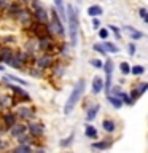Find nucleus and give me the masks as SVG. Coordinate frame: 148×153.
Segmentation results:
<instances>
[{"mask_svg":"<svg viewBox=\"0 0 148 153\" xmlns=\"http://www.w3.org/2000/svg\"><path fill=\"white\" fill-rule=\"evenodd\" d=\"M84 88H86V81L83 78L76 81V85L73 86V89H72L69 99H67V102L64 105V115H70V112L75 108V105L80 102L81 96H83V93H84Z\"/></svg>","mask_w":148,"mask_h":153,"instance_id":"f257e3e1","label":"nucleus"},{"mask_svg":"<svg viewBox=\"0 0 148 153\" xmlns=\"http://www.w3.org/2000/svg\"><path fill=\"white\" fill-rule=\"evenodd\" d=\"M67 21H69L70 43H72V46H75L76 42H78V26H80V21H78V11L75 10L73 5H69V7H67Z\"/></svg>","mask_w":148,"mask_h":153,"instance_id":"f03ea898","label":"nucleus"},{"mask_svg":"<svg viewBox=\"0 0 148 153\" xmlns=\"http://www.w3.org/2000/svg\"><path fill=\"white\" fill-rule=\"evenodd\" d=\"M29 59V53H22V51H14L13 57L8 61V67H13V69H21L22 64H26V61Z\"/></svg>","mask_w":148,"mask_h":153,"instance_id":"7ed1b4c3","label":"nucleus"},{"mask_svg":"<svg viewBox=\"0 0 148 153\" xmlns=\"http://www.w3.org/2000/svg\"><path fill=\"white\" fill-rule=\"evenodd\" d=\"M51 30H54L57 35H64L65 30H64V26H62V19L57 13V10H51Z\"/></svg>","mask_w":148,"mask_h":153,"instance_id":"20e7f679","label":"nucleus"},{"mask_svg":"<svg viewBox=\"0 0 148 153\" xmlns=\"http://www.w3.org/2000/svg\"><path fill=\"white\" fill-rule=\"evenodd\" d=\"M27 131H29V134H30L32 137H41L43 132H45V129H43L41 123H30L27 126Z\"/></svg>","mask_w":148,"mask_h":153,"instance_id":"39448f33","label":"nucleus"},{"mask_svg":"<svg viewBox=\"0 0 148 153\" xmlns=\"http://www.w3.org/2000/svg\"><path fill=\"white\" fill-rule=\"evenodd\" d=\"M51 64H53V57L48 54V53H46V54H43V56H40L35 61V67H38V69H41V70L43 69H48Z\"/></svg>","mask_w":148,"mask_h":153,"instance_id":"423d86ee","label":"nucleus"},{"mask_svg":"<svg viewBox=\"0 0 148 153\" xmlns=\"http://www.w3.org/2000/svg\"><path fill=\"white\" fill-rule=\"evenodd\" d=\"M10 83V81H8ZM10 89H11V93H13V96H19L21 99H24V100H30V96H29V93L26 89H22L21 86H16V85H11L10 83Z\"/></svg>","mask_w":148,"mask_h":153,"instance_id":"0eeeda50","label":"nucleus"},{"mask_svg":"<svg viewBox=\"0 0 148 153\" xmlns=\"http://www.w3.org/2000/svg\"><path fill=\"white\" fill-rule=\"evenodd\" d=\"M16 118H18V113H14V112H7V113H3V124L7 128H13V124H16Z\"/></svg>","mask_w":148,"mask_h":153,"instance_id":"6e6552de","label":"nucleus"},{"mask_svg":"<svg viewBox=\"0 0 148 153\" xmlns=\"http://www.w3.org/2000/svg\"><path fill=\"white\" fill-rule=\"evenodd\" d=\"M16 113H18V117L22 118V120H30L33 117V110L30 107H26V105H21Z\"/></svg>","mask_w":148,"mask_h":153,"instance_id":"1a4fd4ad","label":"nucleus"},{"mask_svg":"<svg viewBox=\"0 0 148 153\" xmlns=\"http://www.w3.org/2000/svg\"><path fill=\"white\" fill-rule=\"evenodd\" d=\"M147 89H148V83H140V85H137L135 88H132V93H131L132 100H135L138 96H142Z\"/></svg>","mask_w":148,"mask_h":153,"instance_id":"9d476101","label":"nucleus"},{"mask_svg":"<svg viewBox=\"0 0 148 153\" xmlns=\"http://www.w3.org/2000/svg\"><path fill=\"white\" fill-rule=\"evenodd\" d=\"M14 51L11 48H2L0 50V62H5V64H8V61L13 57Z\"/></svg>","mask_w":148,"mask_h":153,"instance_id":"9b49d317","label":"nucleus"},{"mask_svg":"<svg viewBox=\"0 0 148 153\" xmlns=\"http://www.w3.org/2000/svg\"><path fill=\"white\" fill-rule=\"evenodd\" d=\"M27 128L24 126V124H13V128H10V134H11L13 137H19L22 136V134H26Z\"/></svg>","mask_w":148,"mask_h":153,"instance_id":"f8f14e48","label":"nucleus"},{"mask_svg":"<svg viewBox=\"0 0 148 153\" xmlns=\"http://www.w3.org/2000/svg\"><path fill=\"white\" fill-rule=\"evenodd\" d=\"M21 11H22V7H21V3H19V2H14V3H11L8 7V14H10V16H13V18H18Z\"/></svg>","mask_w":148,"mask_h":153,"instance_id":"ddd939ff","label":"nucleus"},{"mask_svg":"<svg viewBox=\"0 0 148 153\" xmlns=\"http://www.w3.org/2000/svg\"><path fill=\"white\" fill-rule=\"evenodd\" d=\"M123 29H124V30H126V32L129 33V37L134 38V40H140V38H143V33H142L140 30H137V29L131 27V26H124Z\"/></svg>","mask_w":148,"mask_h":153,"instance_id":"4468645a","label":"nucleus"},{"mask_svg":"<svg viewBox=\"0 0 148 153\" xmlns=\"http://www.w3.org/2000/svg\"><path fill=\"white\" fill-rule=\"evenodd\" d=\"M107 99H108V102L113 105L115 108H121L123 107V104H124V100L119 97V96H112V94H107Z\"/></svg>","mask_w":148,"mask_h":153,"instance_id":"2eb2a0df","label":"nucleus"},{"mask_svg":"<svg viewBox=\"0 0 148 153\" xmlns=\"http://www.w3.org/2000/svg\"><path fill=\"white\" fill-rule=\"evenodd\" d=\"M102 89H104V80L100 78V76H95V78L92 80V93L99 94Z\"/></svg>","mask_w":148,"mask_h":153,"instance_id":"dca6fc26","label":"nucleus"},{"mask_svg":"<svg viewBox=\"0 0 148 153\" xmlns=\"http://www.w3.org/2000/svg\"><path fill=\"white\" fill-rule=\"evenodd\" d=\"M99 108H100V105L99 104H95V105H92L89 110H88V113H86V120L88 121H92V120L97 117V112H99Z\"/></svg>","mask_w":148,"mask_h":153,"instance_id":"f3484780","label":"nucleus"},{"mask_svg":"<svg viewBox=\"0 0 148 153\" xmlns=\"http://www.w3.org/2000/svg\"><path fill=\"white\" fill-rule=\"evenodd\" d=\"M54 5H56V10H57V13H59L61 19H65L67 13H65V8H64V2H62V0H54Z\"/></svg>","mask_w":148,"mask_h":153,"instance_id":"a211bd4d","label":"nucleus"},{"mask_svg":"<svg viewBox=\"0 0 148 153\" xmlns=\"http://www.w3.org/2000/svg\"><path fill=\"white\" fill-rule=\"evenodd\" d=\"M88 14L92 18H97L102 14V7H99V5H91V7L88 8Z\"/></svg>","mask_w":148,"mask_h":153,"instance_id":"6ab92c4d","label":"nucleus"},{"mask_svg":"<svg viewBox=\"0 0 148 153\" xmlns=\"http://www.w3.org/2000/svg\"><path fill=\"white\" fill-rule=\"evenodd\" d=\"M3 81H14V83H18V85H21V86H27V81H24V80H21V78H18V76H13V75H3Z\"/></svg>","mask_w":148,"mask_h":153,"instance_id":"aec40b11","label":"nucleus"},{"mask_svg":"<svg viewBox=\"0 0 148 153\" xmlns=\"http://www.w3.org/2000/svg\"><path fill=\"white\" fill-rule=\"evenodd\" d=\"M110 145H112V142L104 140V142H94L91 145V148H94V150H107V148H110Z\"/></svg>","mask_w":148,"mask_h":153,"instance_id":"412c9836","label":"nucleus"},{"mask_svg":"<svg viewBox=\"0 0 148 153\" xmlns=\"http://www.w3.org/2000/svg\"><path fill=\"white\" fill-rule=\"evenodd\" d=\"M84 134H86V137H89V139H95L97 137V129L94 126H91V124H86Z\"/></svg>","mask_w":148,"mask_h":153,"instance_id":"4be33fe9","label":"nucleus"},{"mask_svg":"<svg viewBox=\"0 0 148 153\" xmlns=\"http://www.w3.org/2000/svg\"><path fill=\"white\" fill-rule=\"evenodd\" d=\"M102 45H104V48H105L107 53H118L119 51V48L115 45V43H112V42H104Z\"/></svg>","mask_w":148,"mask_h":153,"instance_id":"5701e85b","label":"nucleus"},{"mask_svg":"<svg viewBox=\"0 0 148 153\" xmlns=\"http://www.w3.org/2000/svg\"><path fill=\"white\" fill-rule=\"evenodd\" d=\"M102 126H104V129L107 132H113L115 131V121H112V120H104Z\"/></svg>","mask_w":148,"mask_h":153,"instance_id":"b1692460","label":"nucleus"},{"mask_svg":"<svg viewBox=\"0 0 148 153\" xmlns=\"http://www.w3.org/2000/svg\"><path fill=\"white\" fill-rule=\"evenodd\" d=\"M104 70H105V75L113 74V61L112 59H107V62L104 64Z\"/></svg>","mask_w":148,"mask_h":153,"instance_id":"393cba45","label":"nucleus"},{"mask_svg":"<svg viewBox=\"0 0 148 153\" xmlns=\"http://www.w3.org/2000/svg\"><path fill=\"white\" fill-rule=\"evenodd\" d=\"M119 70H121L123 75H127V74H131V65H129L127 62H121V64H119Z\"/></svg>","mask_w":148,"mask_h":153,"instance_id":"a878e982","label":"nucleus"},{"mask_svg":"<svg viewBox=\"0 0 148 153\" xmlns=\"http://www.w3.org/2000/svg\"><path fill=\"white\" fill-rule=\"evenodd\" d=\"M143 72H145V69H143L142 65H134L131 69V74H134V75H142Z\"/></svg>","mask_w":148,"mask_h":153,"instance_id":"bb28decb","label":"nucleus"},{"mask_svg":"<svg viewBox=\"0 0 148 153\" xmlns=\"http://www.w3.org/2000/svg\"><path fill=\"white\" fill-rule=\"evenodd\" d=\"M32 147L29 143H19V147L16 148V152H30Z\"/></svg>","mask_w":148,"mask_h":153,"instance_id":"cd10ccee","label":"nucleus"},{"mask_svg":"<svg viewBox=\"0 0 148 153\" xmlns=\"http://www.w3.org/2000/svg\"><path fill=\"white\" fill-rule=\"evenodd\" d=\"M119 97H121V99H123V100H124V102H126V104H129V105H132V104H134L132 97H129V96H127L126 93H123V91H121V94H119Z\"/></svg>","mask_w":148,"mask_h":153,"instance_id":"c85d7f7f","label":"nucleus"},{"mask_svg":"<svg viewBox=\"0 0 148 153\" xmlns=\"http://www.w3.org/2000/svg\"><path fill=\"white\" fill-rule=\"evenodd\" d=\"M72 140H73V134H70L67 139H62V142H61V147H69L70 143H72Z\"/></svg>","mask_w":148,"mask_h":153,"instance_id":"c756f323","label":"nucleus"},{"mask_svg":"<svg viewBox=\"0 0 148 153\" xmlns=\"http://www.w3.org/2000/svg\"><path fill=\"white\" fill-rule=\"evenodd\" d=\"M94 51L100 53V54H107V51H105V48H104L102 43H95V45H94Z\"/></svg>","mask_w":148,"mask_h":153,"instance_id":"7c9ffc66","label":"nucleus"},{"mask_svg":"<svg viewBox=\"0 0 148 153\" xmlns=\"http://www.w3.org/2000/svg\"><path fill=\"white\" fill-rule=\"evenodd\" d=\"M108 29L115 33V37H116L118 40H121V32H119V29H118L116 26H108Z\"/></svg>","mask_w":148,"mask_h":153,"instance_id":"2f4dec72","label":"nucleus"},{"mask_svg":"<svg viewBox=\"0 0 148 153\" xmlns=\"http://www.w3.org/2000/svg\"><path fill=\"white\" fill-rule=\"evenodd\" d=\"M18 142L19 143H30V137L26 136V134H22V136L18 137Z\"/></svg>","mask_w":148,"mask_h":153,"instance_id":"473e14b6","label":"nucleus"},{"mask_svg":"<svg viewBox=\"0 0 148 153\" xmlns=\"http://www.w3.org/2000/svg\"><path fill=\"white\" fill-rule=\"evenodd\" d=\"M138 13H140V16H142V19H143V21H145V24H147V26H148V11H147L145 8H140V11H138Z\"/></svg>","mask_w":148,"mask_h":153,"instance_id":"72a5a7b5","label":"nucleus"},{"mask_svg":"<svg viewBox=\"0 0 148 153\" xmlns=\"http://www.w3.org/2000/svg\"><path fill=\"white\" fill-rule=\"evenodd\" d=\"M91 64H92L95 69H100V67H104V64H102V61H100V59H92V61H91Z\"/></svg>","mask_w":148,"mask_h":153,"instance_id":"f704fd0d","label":"nucleus"},{"mask_svg":"<svg viewBox=\"0 0 148 153\" xmlns=\"http://www.w3.org/2000/svg\"><path fill=\"white\" fill-rule=\"evenodd\" d=\"M30 75H33L35 78L41 76V69H38V67H37V69H32V70H30Z\"/></svg>","mask_w":148,"mask_h":153,"instance_id":"c9c22d12","label":"nucleus"},{"mask_svg":"<svg viewBox=\"0 0 148 153\" xmlns=\"http://www.w3.org/2000/svg\"><path fill=\"white\" fill-rule=\"evenodd\" d=\"M99 37L100 38H107L108 37V29H100V30H99Z\"/></svg>","mask_w":148,"mask_h":153,"instance_id":"e433bc0d","label":"nucleus"},{"mask_svg":"<svg viewBox=\"0 0 148 153\" xmlns=\"http://www.w3.org/2000/svg\"><path fill=\"white\" fill-rule=\"evenodd\" d=\"M127 50H129V54H131V56L135 54V45H134V43H129V45H127Z\"/></svg>","mask_w":148,"mask_h":153,"instance_id":"4c0bfd02","label":"nucleus"},{"mask_svg":"<svg viewBox=\"0 0 148 153\" xmlns=\"http://www.w3.org/2000/svg\"><path fill=\"white\" fill-rule=\"evenodd\" d=\"M92 26H94V29H99V26H100L99 19H95V18H94V21H92Z\"/></svg>","mask_w":148,"mask_h":153,"instance_id":"58836bf2","label":"nucleus"},{"mask_svg":"<svg viewBox=\"0 0 148 153\" xmlns=\"http://www.w3.org/2000/svg\"><path fill=\"white\" fill-rule=\"evenodd\" d=\"M5 42H7V43H11V42H14V37H5Z\"/></svg>","mask_w":148,"mask_h":153,"instance_id":"ea45409f","label":"nucleus"},{"mask_svg":"<svg viewBox=\"0 0 148 153\" xmlns=\"http://www.w3.org/2000/svg\"><path fill=\"white\" fill-rule=\"evenodd\" d=\"M5 3H7L5 0H0V7H5Z\"/></svg>","mask_w":148,"mask_h":153,"instance_id":"a19ab883","label":"nucleus"}]
</instances>
